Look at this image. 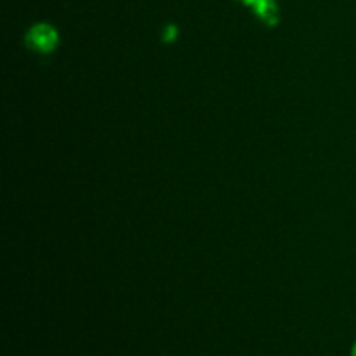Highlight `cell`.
<instances>
[{"label":"cell","mask_w":356,"mask_h":356,"mask_svg":"<svg viewBox=\"0 0 356 356\" xmlns=\"http://www.w3.org/2000/svg\"><path fill=\"white\" fill-rule=\"evenodd\" d=\"M59 44V35L56 31V28H52L51 24L40 23L35 24V26L30 28L26 35V45L35 52H44V54H49V52L54 51Z\"/></svg>","instance_id":"cell-1"},{"label":"cell","mask_w":356,"mask_h":356,"mask_svg":"<svg viewBox=\"0 0 356 356\" xmlns=\"http://www.w3.org/2000/svg\"><path fill=\"white\" fill-rule=\"evenodd\" d=\"M247 6L252 7L256 10L257 16L263 21H266L268 24H275L278 19L277 14V3L275 0H243Z\"/></svg>","instance_id":"cell-2"},{"label":"cell","mask_w":356,"mask_h":356,"mask_svg":"<svg viewBox=\"0 0 356 356\" xmlns=\"http://www.w3.org/2000/svg\"><path fill=\"white\" fill-rule=\"evenodd\" d=\"M353 356H356V344H355V348H353Z\"/></svg>","instance_id":"cell-3"}]
</instances>
